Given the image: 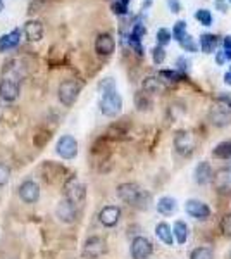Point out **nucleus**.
Instances as JSON below:
<instances>
[{
	"label": "nucleus",
	"mask_w": 231,
	"mask_h": 259,
	"mask_svg": "<svg viewBox=\"0 0 231 259\" xmlns=\"http://www.w3.org/2000/svg\"><path fill=\"white\" fill-rule=\"evenodd\" d=\"M126 11H128V6H126V4H123V2L112 4V12H114V14L123 16V14H126Z\"/></svg>",
	"instance_id": "e433bc0d"
},
{
	"label": "nucleus",
	"mask_w": 231,
	"mask_h": 259,
	"mask_svg": "<svg viewBox=\"0 0 231 259\" xmlns=\"http://www.w3.org/2000/svg\"><path fill=\"white\" fill-rule=\"evenodd\" d=\"M222 45H224V52H231V36H226Z\"/></svg>",
	"instance_id": "a19ab883"
},
{
	"label": "nucleus",
	"mask_w": 231,
	"mask_h": 259,
	"mask_svg": "<svg viewBox=\"0 0 231 259\" xmlns=\"http://www.w3.org/2000/svg\"><path fill=\"white\" fill-rule=\"evenodd\" d=\"M152 59H154L155 64H162L164 59H166V50H164V47H161V45L154 47V50H152Z\"/></svg>",
	"instance_id": "2f4dec72"
},
{
	"label": "nucleus",
	"mask_w": 231,
	"mask_h": 259,
	"mask_svg": "<svg viewBox=\"0 0 231 259\" xmlns=\"http://www.w3.org/2000/svg\"><path fill=\"white\" fill-rule=\"evenodd\" d=\"M119 2H123V4H126V6H128V2H129V0H119Z\"/></svg>",
	"instance_id": "de8ad7c7"
},
{
	"label": "nucleus",
	"mask_w": 231,
	"mask_h": 259,
	"mask_svg": "<svg viewBox=\"0 0 231 259\" xmlns=\"http://www.w3.org/2000/svg\"><path fill=\"white\" fill-rule=\"evenodd\" d=\"M224 54H226V59L231 61V52H224Z\"/></svg>",
	"instance_id": "a18cd8bd"
},
{
	"label": "nucleus",
	"mask_w": 231,
	"mask_h": 259,
	"mask_svg": "<svg viewBox=\"0 0 231 259\" xmlns=\"http://www.w3.org/2000/svg\"><path fill=\"white\" fill-rule=\"evenodd\" d=\"M195 149V137L188 130H179L174 135V150L179 156H190Z\"/></svg>",
	"instance_id": "39448f33"
},
{
	"label": "nucleus",
	"mask_w": 231,
	"mask_h": 259,
	"mask_svg": "<svg viewBox=\"0 0 231 259\" xmlns=\"http://www.w3.org/2000/svg\"><path fill=\"white\" fill-rule=\"evenodd\" d=\"M190 259H214V252L209 247H197L192 250Z\"/></svg>",
	"instance_id": "bb28decb"
},
{
	"label": "nucleus",
	"mask_w": 231,
	"mask_h": 259,
	"mask_svg": "<svg viewBox=\"0 0 231 259\" xmlns=\"http://www.w3.org/2000/svg\"><path fill=\"white\" fill-rule=\"evenodd\" d=\"M188 69H190V66H188V61L183 59V57H179V59H178V71L184 76V73H187Z\"/></svg>",
	"instance_id": "58836bf2"
},
{
	"label": "nucleus",
	"mask_w": 231,
	"mask_h": 259,
	"mask_svg": "<svg viewBox=\"0 0 231 259\" xmlns=\"http://www.w3.org/2000/svg\"><path fill=\"white\" fill-rule=\"evenodd\" d=\"M21 35H23L21 30H12V31L0 36V52H7V50H12V49L18 47L19 41H21Z\"/></svg>",
	"instance_id": "a211bd4d"
},
{
	"label": "nucleus",
	"mask_w": 231,
	"mask_h": 259,
	"mask_svg": "<svg viewBox=\"0 0 231 259\" xmlns=\"http://www.w3.org/2000/svg\"><path fill=\"white\" fill-rule=\"evenodd\" d=\"M217 47V36L211 35V33H205V35L200 36V49L205 54H212Z\"/></svg>",
	"instance_id": "5701e85b"
},
{
	"label": "nucleus",
	"mask_w": 231,
	"mask_h": 259,
	"mask_svg": "<svg viewBox=\"0 0 231 259\" xmlns=\"http://www.w3.org/2000/svg\"><path fill=\"white\" fill-rule=\"evenodd\" d=\"M107 252V242L102 237H90L85 242V247H83V254L88 259L100 257Z\"/></svg>",
	"instance_id": "1a4fd4ad"
},
{
	"label": "nucleus",
	"mask_w": 231,
	"mask_h": 259,
	"mask_svg": "<svg viewBox=\"0 0 231 259\" xmlns=\"http://www.w3.org/2000/svg\"><path fill=\"white\" fill-rule=\"evenodd\" d=\"M167 6H169L171 12H179V11H181V4H179V0H167Z\"/></svg>",
	"instance_id": "ea45409f"
},
{
	"label": "nucleus",
	"mask_w": 231,
	"mask_h": 259,
	"mask_svg": "<svg viewBox=\"0 0 231 259\" xmlns=\"http://www.w3.org/2000/svg\"><path fill=\"white\" fill-rule=\"evenodd\" d=\"M216 54H217V64H224L226 54H224V52H216Z\"/></svg>",
	"instance_id": "79ce46f5"
},
{
	"label": "nucleus",
	"mask_w": 231,
	"mask_h": 259,
	"mask_svg": "<svg viewBox=\"0 0 231 259\" xmlns=\"http://www.w3.org/2000/svg\"><path fill=\"white\" fill-rule=\"evenodd\" d=\"M23 33L26 35V38L29 41H40L43 38V24L38 19H29L24 23Z\"/></svg>",
	"instance_id": "2eb2a0df"
},
{
	"label": "nucleus",
	"mask_w": 231,
	"mask_h": 259,
	"mask_svg": "<svg viewBox=\"0 0 231 259\" xmlns=\"http://www.w3.org/2000/svg\"><path fill=\"white\" fill-rule=\"evenodd\" d=\"M129 252H131L133 259H149L154 252V245L147 237L140 235V237H135V239H133Z\"/></svg>",
	"instance_id": "423d86ee"
},
{
	"label": "nucleus",
	"mask_w": 231,
	"mask_h": 259,
	"mask_svg": "<svg viewBox=\"0 0 231 259\" xmlns=\"http://www.w3.org/2000/svg\"><path fill=\"white\" fill-rule=\"evenodd\" d=\"M64 195H66L64 199L71 200L74 206L79 207L83 204V200H85V187L76 178H71L64 187Z\"/></svg>",
	"instance_id": "6e6552de"
},
{
	"label": "nucleus",
	"mask_w": 231,
	"mask_h": 259,
	"mask_svg": "<svg viewBox=\"0 0 231 259\" xmlns=\"http://www.w3.org/2000/svg\"><path fill=\"white\" fill-rule=\"evenodd\" d=\"M19 197L26 204H35L40 199V187L33 180H26L19 185Z\"/></svg>",
	"instance_id": "f8f14e48"
},
{
	"label": "nucleus",
	"mask_w": 231,
	"mask_h": 259,
	"mask_svg": "<svg viewBox=\"0 0 231 259\" xmlns=\"http://www.w3.org/2000/svg\"><path fill=\"white\" fill-rule=\"evenodd\" d=\"M195 18L200 24H204V26H211L212 24V16L207 9H199L195 12Z\"/></svg>",
	"instance_id": "cd10ccee"
},
{
	"label": "nucleus",
	"mask_w": 231,
	"mask_h": 259,
	"mask_svg": "<svg viewBox=\"0 0 231 259\" xmlns=\"http://www.w3.org/2000/svg\"><path fill=\"white\" fill-rule=\"evenodd\" d=\"M184 211H187L192 218H195L199 221H205V220H209V216H211V209H209L207 204L202 202V200H197V199L187 200Z\"/></svg>",
	"instance_id": "9b49d317"
},
{
	"label": "nucleus",
	"mask_w": 231,
	"mask_h": 259,
	"mask_svg": "<svg viewBox=\"0 0 231 259\" xmlns=\"http://www.w3.org/2000/svg\"><path fill=\"white\" fill-rule=\"evenodd\" d=\"M231 100L228 99H221L219 102L214 104V107L209 112V118H211L212 124L216 126H226L231 123Z\"/></svg>",
	"instance_id": "20e7f679"
},
{
	"label": "nucleus",
	"mask_w": 231,
	"mask_h": 259,
	"mask_svg": "<svg viewBox=\"0 0 231 259\" xmlns=\"http://www.w3.org/2000/svg\"><path fill=\"white\" fill-rule=\"evenodd\" d=\"M184 35H187V23L184 21H178L173 28V38L176 41H181Z\"/></svg>",
	"instance_id": "c85d7f7f"
},
{
	"label": "nucleus",
	"mask_w": 231,
	"mask_h": 259,
	"mask_svg": "<svg viewBox=\"0 0 231 259\" xmlns=\"http://www.w3.org/2000/svg\"><path fill=\"white\" fill-rule=\"evenodd\" d=\"M188 225L184 223V221H176L174 227H173V235L178 244H184V242L188 240Z\"/></svg>",
	"instance_id": "4be33fe9"
},
{
	"label": "nucleus",
	"mask_w": 231,
	"mask_h": 259,
	"mask_svg": "<svg viewBox=\"0 0 231 259\" xmlns=\"http://www.w3.org/2000/svg\"><path fill=\"white\" fill-rule=\"evenodd\" d=\"M228 257H231V250H229V254H228Z\"/></svg>",
	"instance_id": "09e8293b"
},
{
	"label": "nucleus",
	"mask_w": 231,
	"mask_h": 259,
	"mask_svg": "<svg viewBox=\"0 0 231 259\" xmlns=\"http://www.w3.org/2000/svg\"><path fill=\"white\" fill-rule=\"evenodd\" d=\"M157 211L164 216H171L176 211V200L173 197H161L157 202Z\"/></svg>",
	"instance_id": "412c9836"
},
{
	"label": "nucleus",
	"mask_w": 231,
	"mask_h": 259,
	"mask_svg": "<svg viewBox=\"0 0 231 259\" xmlns=\"http://www.w3.org/2000/svg\"><path fill=\"white\" fill-rule=\"evenodd\" d=\"M0 97L6 102H14L19 97V85L12 80H2L0 81Z\"/></svg>",
	"instance_id": "dca6fc26"
},
{
	"label": "nucleus",
	"mask_w": 231,
	"mask_h": 259,
	"mask_svg": "<svg viewBox=\"0 0 231 259\" xmlns=\"http://www.w3.org/2000/svg\"><path fill=\"white\" fill-rule=\"evenodd\" d=\"M81 94V83L78 80H66L59 87V100L64 104L66 107H71L78 100Z\"/></svg>",
	"instance_id": "7ed1b4c3"
},
{
	"label": "nucleus",
	"mask_w": 231,
	"mask_h": 259,
	"mask_svg": "<svg viewBox=\"0 0 231 259\" xmlns=\"http://www.w3.org/2000/svg\"><path fill=\"white\" fill-rule=\"evenodd\" d=\"M179 45H181V49L187 50V52H197V49H199L195 44V40H193V36H190V35H184L183 40L179 41Z\"/></svg>",
	"instance_id": "c756f323"
},
{
	"label": "nucleus",
	"mask_w": 231,
	"mask_h": 259,
	"mask_svg": "<svg viewBox=\"0 0 231 259\" xmlns=\"http://www.w3.org/2000/svg\"><path fill=\"white\" fill-rule=\"evenodd\" d=\"M229 178H231L229 169H219V171H217V173L214 175V182H216L217 189L228 190L229 189Z\"/></svg>",
	"instance_id": "b1692460"
},
{
	"label": "nucleus",
	"mask_w": 231,
	"mask_h": 259,
	"mask_svg": "<svg viewBox=\"0 0 231 259\" xmlns=\"http://www.w3.org/2000/svg\"><path fill=\"white\" fill-rule=\"evenodd\" d=\"M135 100H136V107H138V109H140V111L149 109L150 100L147 99V94H144V92H138L136 97H135Z\"/></svg>",
	"instance_id": "473e14b6"
},
{
	"label": "nucleus",
	"mask_w": 231,
	"mask_h": 259,
	"mask_svg": "<svg viewBox=\"0 0 231 259\" xmlns=\"http://www.w3.org/2000/svg\"><path fill=\"white\" fill-rule=\"evenodd\" d=\"M142 89L147 94H162L166 90V83L157 76H147L142 83Z\"/></svg>",
	"instance_id": "6ab92c4d"
},
{
	"label": "nucleus",
	"mask_w": 231,
	"mask_h": 259,
	"mask_svg": "<svg viewBox=\"0 0 231 259\" xmlns=\"http://www.w3.org/2000/svg\"><path fill=\"white\" fill-rule=\"evenodd\" d=\"M128 44H129V47L135 50L136 54H140V56L144 54V49H142V38H138V36H135V35H131V33H129Z\"/></svg>",
	"instance_id": "7c9ffc66"
},
{
	"label": "nucleus",
	"mask_w": 231,
	"mask_h": 259,
	"mask_svg": "<svg viewBox=\"0 0 231 259\" xmlns=\"http://www.w3.org/2000/svg\"><path fill=\"white\" fill-rule=\"evenodd\" d=\"M155 235H157V239L164 242L166 245H173V242H174L173 228L167 223H159L157 227H155Z\"/></svg>",
	"instance_id": "aec40b11"
},
{
	"label": "nucleus",
	"mask_w": 231,
	"mask_h": 259,
	"mask_svg": "<svg viewBox=\"0 0 231 259\" xmlns=\"http://www.w3.org/2000/svg\"><path fill=\"white\" fill-rule=\"evenodd\" d=\"M171 33L166 30V28H161V30L157 31V44L161 45V47H164V45H167L171 41Z\"/></svg>",
	"instance_id": "72a5a7b5"
},
{
	"label": "nucleus",
	"mask_w": 231,
	"mask_h": 259,
	"mask_svg": "<svg viewBox=\"0 0 231 259\" xmlns=\"http://www.w3.org/2000/svg\"><path fill=\"white\" fill-rule=\"evenodd\" d=\"M195 182L199 183V185H207V183H211L214 180V173H212V166L209 164L207 161H202L197 164L195 168Z\"/></svg>",
	"instance_id": "f3484780"
},
{
	"label": "nucleus",
	"mask_w": 231,
	"mask_h": 259,
	"mask_svg": "<svg viewBox=\"0 0 231 259\" xmlns=\"http://www.w3.org/2000/svg\"><path fill=\"white\" fill-rule=\"evenodd\" d=\"M221 232L231 239V214H224L221 220Z\"/></svg>",
	"instance_id": "f704fd0d"
},
{
	"label": "nucleus",
	"mask_w": 231,
	"mask_h": 259,
	"mask_svg": "<svg viewBox=\"0 0 231 259\" xmlns=\"http://www.w3.org/2000/svg\"><path fill=\"white\" fill-rule=\"evenodd\" d=\"M116 49V41L112 38L109 33H100L99 36H97L95 40V52L99 54V56H111L112 52H114Z\"/></svg>",
	"instance_id": "4468645a"
},
{
	"label": "nucleus",
	"mask_w": 231,
	"mask_h": 259,
	"mask_svg": "<svg viewBox=\"0 0 231 259\" xmlns=\"http://www.w3.org/2000/svg\"><path fill=\"white\" fill-rule=\"evenodd\" d=\"M9 178H11V168L0 162V187L6 185V183L9 182Z\"/></svg>",
	"instance_id": "c9c22d12"
},
{
	"label": "nucleus",
	"mask_w": 231,
	"mask_h": 259,
	"mask_svg": "<svg viewBox=\"0 0 231 259\" xmlns=\"http://www.w3.org/2000/svg\"><path fill=\"white\" fill-rule=\"evenodd\" d=\"M123 109V99L117 94L116 90L106 92L100 99V111H102L104 116L107 118H116L117 114Z\"/></svg>",
	"instance_id": "f03ea898"
},
{
	"label": "nucleus",
	"mask_w": 231,
	"mask_h": 259,
	"mask_svg": "<svg viewBox=\"0 0 231 259\" xmlns=\"http://www.w3.org/2000/svg\"><path fill=\"white\" fill-rule=\"evenodd\" d=\"M159 78L162 81H171V83H178L179 80H183V74L179 71H169V69H164L159 73Z\"/></svg>",
	"instance_id": "a878e982"
},
{
	"label": "nucleus",
	"mask_w": 231,
	"mask_h": 259,
	"mask_svg": "<svg viewBox=\"0 0 231 259\" xmlns=\"http://www.w3.org/2000/svg\"><path fill=\"white\" fill-rule=\"evenodd\" d=\"M229 2H231V0H229Z\"/></svg>",
	"instance_id": "8fccbe9b"
},
{
	"label": "nucleus",
	"mask_w": 231,
	"mask_h": 259,
	"mask_svg": "<svg viewBox=\"0 0 231 259\" xmlns=\"http://www.w3.org/2000/svg\"><path fill=\"white\" fill-rule=\"evenodd\" d=\"M121 220V209L117 206H106L99 212V221L107 228H112L119 223Z\"/></svg>",
	"instance_id": "ddd939ff"
},
{
	"label": "nucleus",
	"mask_w": 231,
	"mask_h": 259,
	"mask_svg": "<svg viewBox=\"0 0 231 259\" xmlns=\"http://www.w3.org/2000/svg\"><path fill=\"white\" fill-rule=\"evenodd\" d=\"M56 150L62 159H74V157L78 156V142L74 137L64 135L59 139Z\"/></svg>",
	"instance_id": "0eeeda50"
},
{
	"label": "nucleus",
	"mask_w": 231,
	"mask_h": 259,
	"mask_svg": "<svg viewBox=\"0 0 231 259\" xmlns=\"http://www.w3.org/2000/svg\"><path fill=\"white\" fill-rule=\"evenodd\" d=\"M56 214L62 223H74L78 218V206L68 199H62L56 207Z\"/></svg>",
	"instance_id": "9d476101"
},
{
	"label": "nucleus",
	"mask_w": 231,
	"mask_h": 259,
	"mask_svg": "<svg viewBox=\"0 0 231 259\" xmlns=\"http://www.w3.org/2000/svg\"><path fill=\"white\" fill-rule=\"evenodd\" d=\"M100 90L106 94V92H111V90H116L114 87V81H112V78H106L102 83H100Z\"/></svg>",
	"instance_id": "4c0bfd02"
},
{
	"label": "nucleus",
	"mask_w": 231,
	"mask_h": 259,
	"mask_svg": "<svg viewBox=\"0 0 231 259\" xmlns=\"http://www.w3.org/2000/svg\"><path fill=\"white\" fill-rule=\"evenodd\" d=\"M117 197L129 206L138 207V209H147L150 202V195L147 194V190H144L136 183H121L117 187Z\"/></svg>",
	"instance_id": "f257e3e1"
},
{
	"label": "nucleus",
	"mask_w": 231,
	"mask_h": 259,
	"mask_svg": "<svg viewBox=\"0 0 231 259\" xmlns=\"http://www.w3.org/2000/svg\"><path fill=\"white\" fill-rule=\"evenodd\" d=\"M212 156L217 157V159H229L231 157V140L221 142L219 145H216L212 150Z\"/></svg>",
	"instance_id": "393cba45"
},
{
	"label": "nucleus",
	"mask_w": 231,
	"mask_h": 259,
	"mask_svg": "<svg viewBox=\"0 0 231 259\" xmlns=\"http://www.w3.org/2000/svg\"><path fill=\"white\" fill-rule=\"evenodd\" d=\"M216 6L219 7V11H221V12H226V4H224V0H216Z\"/></svg>",
	"instance_id": "37998d69"
},
{
	"label": "nucleus",
	"mask_w": 231,
	"mask_h": 259,
	"mask_svg": "<svg viewBox=\"0 0 231 259\" xmlns=\"http://www.w3.org/2000/svg\"><path fill=\"white\" fill-rule=\"evenodd\" d=\"M224 83H226V85H231V71L224 74Z\"/></svg>",
	"instance_id": "c03bdc74"
},
{
	"label": "nucleus",
	"mask_w": 231,
	"mask_h": 259,
	"mask_svg": "<svg viewBox=\"0 0 231 259\" xmlns=\"http://www.w3.org/2000/svg\"><path fill=\"white\" fill-rule=\"evenodd\" d=\"M4 11V0H0V12Z\"/></svg>",
	"instance_id": "49530a36"
}]
</instances>
